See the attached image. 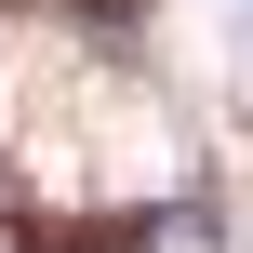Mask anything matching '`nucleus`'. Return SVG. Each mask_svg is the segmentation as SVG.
I'll list each match as a JSON object with an SVG mask.
<instances>
[{
	"label": "nucleus",
	"mask_w": 253,
	"mask_h": 253,
	"mask_svg": "<svg viewBox=\"0 0 253 253\" xmlns=\"http://www.w3.org/2000/svg\"><path fill=\"white\" fill-rule=\"evenodd\" d=\"M0 253H13V213H0Z\"/></svg>",
	"instance_id": "f257e3e1"
},
{
	"label": "nucleus",
	"mask_w": 253,
	"mask_h": 253,
	"mask_svg": "<svg viewBox=\"0 0 253 253\" xmlns=\"http://www.w3.org/2000/svg\"><path fill=\"white\" fill-rule=\"evenodd\" d=\"M240 13H253V0H240Z\"/></svg>",
	"instance_id": "f03ea898"
}]
</instances>
